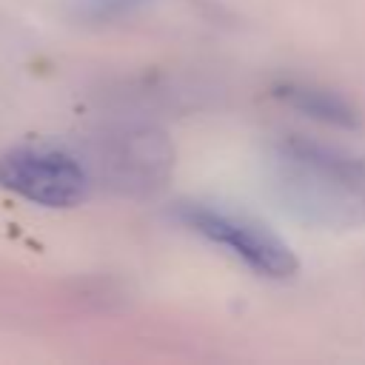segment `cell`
<instances>
[{
	"instance_id": "2",
	"label": "cell",
	"mask_w": 365,
	"mask_h": 365,
	"mask_svg": "<svg viewBox=\"0 0 365 365\" xmlns=\"http://www.w3.org/2000/svg\"><path fill=\"white\" fill-rule=\"evenodd\" d=\"M174 220L182 222L188 231L200 234L202 240L225 248L254 274L285 279L294 277L299 268L291 245L277 231H271L265 222H259L245 211H234L202 200H185L174 205Z\"/></svg>"
},
{
	"instance_id": "3",
	"label": "cell",
	"mask_w": 365,
	"mask_h": 365,
	"mask_svg": "<svg viewBox=\"0 0 365 365\" xmlns=\"http://www.w3.org/2000/svg\"><path fill=\"white\" fill-rule=\"evenodd\" d=\"M91 168L68 148L26 143L0 154V188L43 208H74L88 200Z\"/></svg>"
},
{
	"instance_id": "4",
	"label": "cell",
	"mask_w": 365,
	"mask_h": 365,
	"mask_svg": "<svg viewBox=\"0 0 365 365\" xmlns=\"http://www.w3.org/2000/svg\"><path fill=\"white\" fill-rule=\"evenodd\" d=\"M174 165V145L157 128H125L100 137L94 160L88 163L91 177H103L120 194H151L165 185Z\"/></svg>"
},
{
	"instance_id": "1",
	"label": "cell",
	"mask_w": 365,
	"mask_h": 365,
	"mask_svg": "<svg viewBox=\"0 0 365 365\" xmlns=\"http://www.w3.org/2000/svg\"><path fill=\"white\" fill-rule=\"evenodd\" d=\"M265 185L277 208L302 225L325 231L365 225V157L285 137L265 151Z\"/></svg>"
},
{
	"instance_id": "5",
	"label": "cell",
	"mask_w": 365,
	"mask_h": 365,
	"mask_svg": "<svg viewBox=\"0 0 365 365\" xmlns=\"http://www.w3.org/2000/svg\"><path fill=\"white\" fill-rule=\"evenodd\" d=\"M274 97L279 103H285L288 108H294L302 117H311L317 123L325 125H336V128H354L359 125V111L356 106L325 86L317 83H305V80H285L274 86Z\"/></svg>"
}]
</instances>
